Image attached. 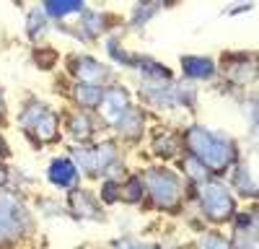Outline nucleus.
I'll list each match as a JSON object with an SVG mask.
<instances>
[{"instance_id": "4468645a", "label": "nucleus", "mask_w": 259, "mask_h": 249, "mask_svg": "<svg viewBox=\"0 0 259 249\" xmlns=\"http://www.w3.org/2000/svg\"><path fill=\"white\" fill-rule=\"evenodd\" d=\"M138 65L143 68V73L148 75V80H150V83H153L156 78H161V80H166V78H171V73H168V68H161V65H158V62H156V60H148V57L143 60V57H140V62H138Z\"/></svg>"}, {"instance_id": "0eeeda50", "label": "nucleus", "mask_w": 259, "mask_h": 249, "mask_svg": "<svg viewBox=\"0 0 259 249\" xmlns=\"http://www.w3.org/2000/svg\"><path fill=\"white\" fill-rule=\"evenodd\" d=\"M50 182L57 187H65V190H73L75 182H78V172H75V163L70 158H55L50 163Z\"/></svg>"}, {"instance_id": "aec40b11", "label": "nucleus", "mask_w": 259, "mask_h": 249, "mask_svg": "<svg viewBox=\"0 0 259 249\" xmlns=\"http://www.w3.org/2000/svg\"><path fill=\"white\" fill-rule=\"evenodd\" d=\"M184 172H187V174H189L192 179H197V182H202V179L207 177V169H205V163H202V161H197L194 156L184 161Z\"/></svg>"}, {"instance_id": "9b49d317", "label": "nucleus", "mask_w": 259, "mask_h": 249, "mask_svg": "<svg viewBox=\"0 0 259 249\" xmlns=\"http://www.w3.org/2000/svg\"><path fill=\"white\" fill-rule=\"evenodd\" d=\"M117 128H119V133H122L124 138L140 135V130H143V114H140L138 109H127V112L122 114V119L117 122Z\"/></svg>"}, {"instance_id": "5701e85b", "label": "nucleus", "mask_w": 259, "mask_h": 249, "mask_svg": "<svg viewBox=\"0 0 259 249\" xmlns=\"http://www.w3.org/2000/svg\"><path fill=\"white\" fill-rule=\"evenodd\" d=\"M174 151H177L174 135H161V138H156V153H158V156H171Z\"/></svg>"}, {"instance_id": "ddd939ff", "label": "nucleus", "mask_w": 259, "mask_h": 249, "mask_svg": "<svg viewBox=\"0 0 259 249\" xmlns=\"http://www.w3.org/2000/svg\"><path fill=\"white\" fill-rule=\"evenodd\" d=\"M233 184L239 187V190L244 192V195H256V184H254V177L249 174V169L246 166H239V169H236V174H233Z\"/></svg>"}, {"instance_id": "dca6fc26", "label": "nucleus", "mask_w": 259, "mask_h": 249, "mask_svg": "<svg viewBox=\"0 0 259 249\" xmlns=\"http://www.w3.org/2000/svg\"><path fill=\"white\" fill-rule=\"evenodd\" d=\"M83 29H85V34L89 36H99L101 31H104V18L99 16V13H89V11H83Z\"/></svg>"}, {"instance_id": "f257e3e1", "label": "nucleus", "mask_w": 259, "mask_h": 249, "mask_svg": "<svg viewBox=\"0 0 259 249\" xmlns=\"http://www.w3.org/2000/svg\"><path fill=\"white\" fill-rule=\"evenodd\" d=\"M184 138H187V145H189V151L194 153V158L205 163V169L221 172L233 158L231 140H226L221 135H215V133L200 128V124H192Z\"/></svg>"}, {"instance_id": "20e7f679", "label": "nucleus", "mask_w": 259, "mask_h": 249, "mask_svg": "<svg viewBox=\"0 0 259 249\" xmlns=\"http://www.w3.org/2000/svg\"><path fill=\"white\" fill-rule=\"evenodd\" d=\"M21 234V205L11 197H0V241L13 239Z\"/></svg>"}, {"instance_id": "6e6552de", "label": "nucleus", "mask_w": 259, "mask_h": 249, "mask_svg": "<svg viewBox=\"0 0 259 249\" xmlns=\"http://www.w3.org/2000/svg\"><path fill=\"white\" fill-rule=\"evenodd\" d=\"M182 68H184V73H187L189 78H210V75L215 73L212 60H207V57H194V55H189V57L182 60Z\"/></svg>"}, {"instance_id": "9d476101", "label": "nucleus", "mask_w": 259, "mask_h": 249, "mask_svg": "<svg viewBox=\"0 0 259 249\" xmlns=\"http://www.w3.org/2000/svg\"><path fill=\"white\" fill-rule=\"evenodd\" d=\"M29 130L34 133L36 140H55L57 138V117L52 112H45Z\"/></svg>"}, {"instance_id": "423d86ee", "label": "nucleus", "mask_w": 259, "mask_h": 249, "mask_svg": "<svg viewBox=\"0 0 259 249\" xmlns=\"http://www.w3.org/2000/svg\"><path fill=\"white\" fill-rule=\"evenodd\" d=\"M73 73L80 78V83L85 86H94V83H101L109 78V70H106L101 62H96L94 57H75L73 60Z\"/></svg>"}, {"instance_id": "1a4fd4ad", "label": "nucleus", "mask_w": 259, "mask_h": 249, "mask_svg": "<svg viewBox=\"0 0 259 249\" xmlns=\"http://www.w3.org/2000/svg\"><path fill=\"white\" fill-rule=\"evenodd\" d=\"M70 205L75 208V213L80 216V218H101V211L96 208V202L91 200V195L89 192H80V190H73V195H70Z\"/></svg>"}, {"instance_id": "f3484780", "label": "nucleus", "mask_w": 259, "mask_h": 249, "mask_svg": "<svg viewBox=\"0 0 259 249\" xmlns=\"http://www.w3.org/2000/svg\"><path fill=\"white\" fill-rule=\"evenodd\" d=\"M70 133H73L75 138H89V135L94 133V124H91V119H89V117L75 114V117L70 119Z\"/></svg>"}, {"instance_id": "bb28decb", "label": "nucleus", "mask_w": 259, "mask_h": 249, "mask_svg": "<svg viewBox=\"0 0 259 249\" xmlns=\"http://www.w3.org/2000/svg\"><path fill=\"white\" fill-rule=\"evenodd\" d=\"M117 246L119 249H148V246H143L140 241H135V239H124V241H117Z\"/></svg>"}, {"instance_id": "f03ea898", "label": "nucleus", "mask_w": 259, "mask_h": 249, "mask_svg": "<svg viewBox=\"0 0 259 249\" xmlns=\"http://www.w3.org/2000/svg\"><path fill=\"white\" fill-rule=\"evenodd\" d=\"M145 184L158 208H168V211L177 208V202L182 197V184L168 169H150L145 174Z\"/></svg>"}, {"instance_id": "c756f323", "label": "nucleus", "mask_w": 259, "mask_h": 249, "mask_svg": "<svg viewBox=\"0 0 259 249\" xmlns=\"http://www.w3.org/2000/svg\"><path fill=\"white\" fill-rule=\"evenodd\" d=\"M0 109H3V94H0Z\"/></svg>"}, {"instance_id": "2eb2a0df", "label": "nucleus", "mask_w": 259, "mask_h": 249, "mask_svg": "<svg viewBox=\"0 0 259 249\" xmlns=\"http://www.w3.org/2000/svg\"><path fill=\"white\" fill-rule=\"evenodd\" d=\"M75 99L83 104V107H96V104L101 101V91L96 86H85V83H80V86L75 89Z\"/></svg>"}, {"instance_id": "393cba45", "label": "nucleus", "mask_w": 259, "mask_h": 249, "mask_svg": "<svg viewBox=\"0 0 259 249\" xmlns=\"http://www.w3.org/2000/svg\"><path fill=\"white\" fill-rule=\"evenodd\" d=\"M156 11H158V6H148V8H143V6H140V8L135 11V24H143V21H148Z\"/></svg>"}, {"instance_id": "7ed1b4c3", "label": "nucleus", "mask_w": 259, "mask_h": 249, "mask_svg": "<svg viewBox=\"0 0 259 249\" xmlns=\"http://www.w3.org/2000/svg\"><path fill=\"white\" fill-rule=\"evenodd\" d=\"M202 211L215 223L228 221V216L233 213V197H231V192L226 190L223 184H218V182L202 184Z\"/></svg>"}, {"instance_id": "6ab92c4d", "label": "nucleus", "mask_w": 259, "mask_h": 249, "mask_svg": "<svg viewBox=\"0 0 259 249\" xmlns=\"http://www.w3.org/2000/svg\"><path fill=\"white\" fill-rule=\"evenodd\" d=\"M45 112H47V109L41 107V104H36V101H34V104H29V107L24 109V114H21V124H24V128L29 130L31 124H34V122H36L41 114H45Z\"/></svg>"}, {"instance_id": "7c9ffc66", "label": "nucleus", "mask_w": 259, "mask_h": 249, "mask_svg": "<svg viewBox=\"0 0 259 249\" xmlns=\"http://www.w3.org/2000/svg\"><path fill=\"white\" fill-rule=\"evenodd\" d=\"M0 148H3V140H0Z\"/></svg>"}, {"instance_id": "f8f14e48", "label": "nucleus", "mask_w": 259, "mask_h": 249, "mask_svg": "<svg viewBox=\"0 0 259 249\" xmlns=\"http://www.w3.org/2000/svg\"><path fill=\"white\" fill-rule=\"evenodd\" d=\"M73 158L78 161V166H80V169H85V172H89V174H94L96 172V166H99V151L94 148H75L73 151Z\"/></svg>"}, {"instance_id": "412c9836", "label": "nucleus", "mask_w": 259, "mask_h": 249, "mask_svg": "<svg viewBox=\"0 0 259 249\" xmlns=\"http://www.w3.org/2000/svg\"><path fill=\"white\" fill-rule=\"evenodd\" d=\"M45 11H41V8H34L31 13H29V24H26V29H29V34L31 36H39V29L41 31H45Z\"/></svg>"}, {"instance_id": "c85d7f7f", "label": "nucleus", "mask_w": 259, "mask_h": 249, "mask_svg": "<svg viewBox=\"0 0 259 249\" xmlns=\"http://www.w3.org/2000/svg\"><path fill=\"white\" fill-rule=\"evenodd\" d=\"M3 182H6V169L0 166V187H3Z\"/></svg>"}, {"instance_id": "b1692460", "label": "nucleus", "mask_w": 259, "mask_h": 249, "mask_svg": "<svg viewBox=\"0 0 259 249\" xmlns=\"http://www.w3.org/2000/svg\"><path fill=\"white\" fill-rule=\"evenodd\" d=\"M197 246H200V249H228V241H226L223 236H218V234H207V236L200 239Z\"/></svg>"}, {"instance_id": "a878e982", "label": "nucleus", "mask_w": 259, "mask_h": 249, "mask_svg": "<svg viewBox=\"0 0 259 249\" xmlns=\"http://www.w3.org/2000/svg\"><path fill=\"white\" fill-rule=\"evenodd\" d=\"M104 200H106V202H114V200H117V184H114V182H106Z\"/></svg>"}, {"instance_id": "4be33fe9", "label": "nucleus", "mask_w": 259, "mask_h": 249, "mask_svg": "<svg viewBox=\"0 0 259 249\" xmlns=\"http://www.w3.org/2000/svg\"><path fill=\"white\" fill-rule=\"evenodd\" d=\"M45 11L52 13V16H68V13H78V11H83V3H50Z\"/></svg>"}, {"instance_id": "39448f33", "label": "nucleus", "mask_w": 259, "mask_h": 249, "mask_svg": "<svg viewBox=\"0 0 259 249\" xmlns=\"http://www.w3.org/2000/svg\"><path fill=\"white\" fill-rule=\"evenodd\" d=\"M101 114H104V119L106 122H112V124H117L119 119H122V114L130 109V99H127V91L124 89H119V86H112V89H106L104 94H101Z\"/></svg>"}, {"instance_id": "a211bd4d", "label": "nucleus", "mask_w": 259, "mask_h": 249, "mask_svg": "<svg viewBox=\"0 0 259 249\" xmlns=\"http://www.w3.org/2000/svg\"><path fill=\"white\" fill-rule=\"evenodd\" d=\"M122 197H124L127 202H138V200L143 197V182H140L138 177H130L127 187H122Z\"/></svg>"}, {"instance_id": "cd10ccee", "label": "nucleus", "mask_w": 259, "mask_h": 249, "mask_svg": "<svg viewBox=\"0 0 259 249\" xmlns=\"http://www.w3.org/2000/svg\"><path fill=\"white\" fill-rule=\"evenodd\" d=\"M236 226H239V231H249V226H251V216L241 213V216H239V221H236Z\"/></svg>"}]
</instances>
